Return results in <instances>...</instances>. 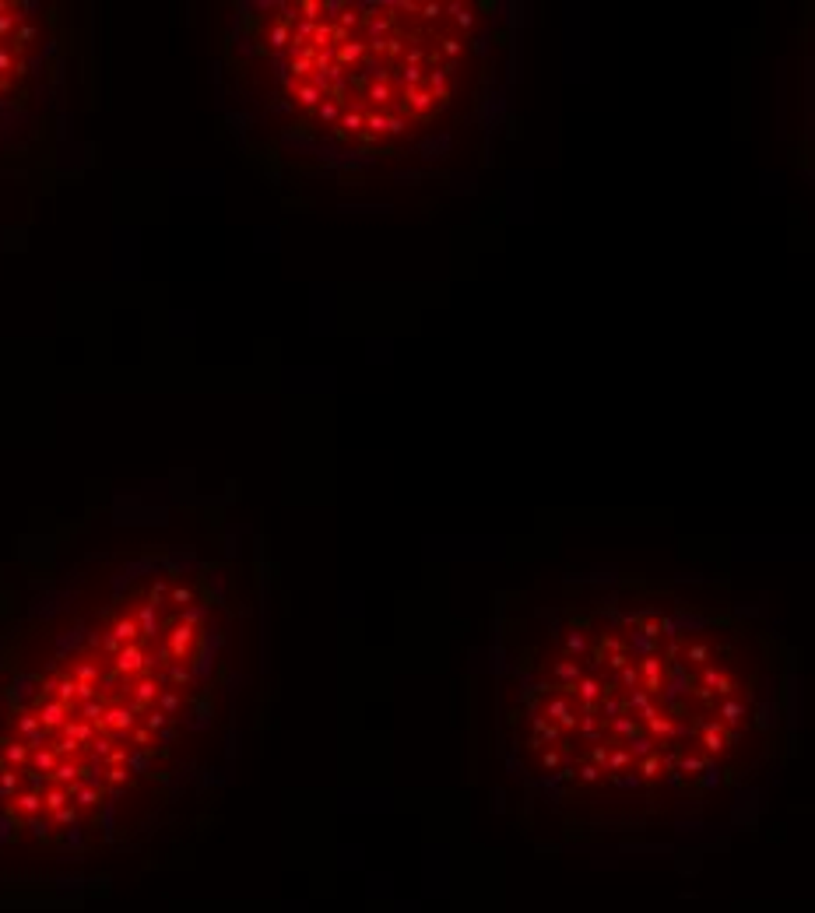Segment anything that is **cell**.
<instances>
[{
    "label": "cell",
    "instance_id": "1",
    "mask_svg": "<svg viewBox=\"0 0 815 913\" xmlns=\"http://www.w3.org/2000/svg\"><path fill=\"white\" fill-rule=\"evenodd\" d=\"M492 745L569 836L703 826L794 752L798 661L699 580L580 577L503 608Z\"/></svg>",
    "mask_w": 815,
    "mask_h": 913
},
{
    "label": "cell",
    "instance_id": "2",
    "mask_svg": "<svg viewBox=\"0 0 815 913\" xmlns=\"http://www.w3.org/2000/svg\"><path fill=\"white\" fill-rule=\"evenodd\" d=\"M232 53L264 84L278 159L299 179L422 183L492 124L510 18L489 0L246 4Z\"/></svg>",
    "mask_w": 815,
    "mask_h": 913
},
{
    "label": "cell",
    "instance_id": "3",
    "mask_svg": "<svg viewBox=\"0 0 815 913\" xmlns=\"http://www.w3.org/2000/svg\"><path fill=\"white\" fill-rule=\"evenodd\" d=\"M225 636L201 583L166 569L102 612L49 664L0 742V797L43 843L116 829V808L162 777L186 713L211 717L208 682Z\"/></svg>",
    "mask_w": 815,
    "mask_h": 913
}]
</instances>
